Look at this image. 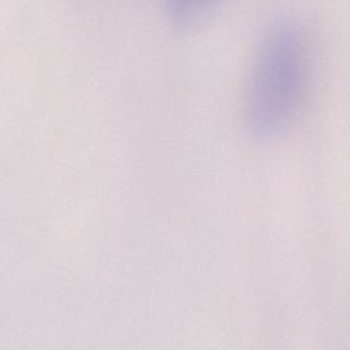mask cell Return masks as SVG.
I'll use <instances>...</instances> for the list:
<instances>
[{
	"instance_id": "cell-1",
	"label": "cell",
	"mask_w": 350,
	"mask_h": 350,
	"mask_svg": "<svg viewBox=\"0 0 350 350\" xmlns=\"http://www.w3.org/2000/svg\"><path fill=\"white\" fill-rule=\"evenodd\" d=\"M309 72L308 38L294 19L283 18L262 37L247 88V122L258 137L286 129L299 108Z\"/></svg>"
}]
</instances>
